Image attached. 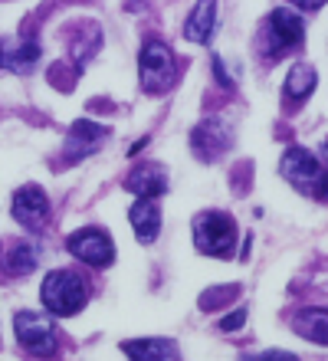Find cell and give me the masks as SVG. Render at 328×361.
<instances>
[{
	"label": "cell",
	"instance_id": "obj_1",
	"mask_svg": "<svg viewBox=\"0 0 328 361\" xmlns=\"http://www.w3.org/2000/svg\"><path fill=\"white\" fill-rule=\"evenodd\" d=\"M43 305H47L53 315H75L89 302V293H85V279L79 273H69V269H53V273L43 279Z\"/></svg>",
	"mask_w": 328,
	"mask_h": 361
},
{
	"label": "cell",
	"instance_id": "obj_2",
	"mask_svg": "<svg viewBox=\"0 0 328 361\" xmlns=\"http://www.w3.org/2000/svg\"><path fill=\"white\" fill-rule=\"evenodd\" d=\"M194 243L210 257H233L236 250V220L224 210H207L194 217Z\"/></svg>",
	"mask_w": 328,
	"mask_h": 361
},
{
	"label": "cell",
	"instance_id": "obj_3",
	"mask_svg": "<svg viewBox=\"0 0 328 361\" xmlns=\"http://www.w3.org/2000/svg\"><path fill=\"white\" fill-rule=\"evenodd\" d=\"M138 79L145 92H151V95L168 92L174 86V79H178L174 53L164 43H158V39L145 43V49H141V56H138Z\"/></svg>",
	"mask_w": 328,
	"mask_h": 361
},
{
	"label": "cell",
	"instance_id": "obj_4",
	"mask_svg": "<svg viewBox=\"0 0 328 361\" xmlns=\"http://www.w3.org/2000/svg\"><path fill=\"white\" fill-rule=\"evenodd\" d=\"M282 174L309 197L328 200V171L322 168V161L305 148H289L282 154Z\"/></svg>",
	"mask_w": 328,
	"mask_h": 361
},
{
	"label": "cell",
	"instance_id": "obj_5",
	"mask_svg": "<svg viewBox=\"0 0 328 361\" xmlns=\"http://www.w3.org/2000/svg\"><path fill=\"white\" fill-rule=\"evenodd\" d=\"M13 329H17V338H20V345H23L27 352L40 355V358H49V355L56 352V329H53V322L43 319V315L17 312Z\"/></svg>",
	"mask_w": 328,
	"mask_h": 361
},
{
	"label": "cell",
	"instance_id": "obj_6",
	"mask_svg": "<svg viewBox=\"0 0 328 361\" xmlns=\"http://www.w3.org/2000/svg\"><path fill=\"white\" fill-rule=\"evenodd\" d=\"M69 253H73L75 259H83V263H89V267H109L115 259V243L109 233H102V230L95 227H85V230H75L73 237H69Z\"/></svg>",
	"mask_w": 328,
	"mask_h": 361
},
{
	"label": "cell",
	"instance_id": "obj_7",
	"mask_svg": "<svg viewBox=\"0 0 328 361\" xmlns=\"http://www.w3.org/2000/svg\"><path fill=\"white\" fill-rule=\"evenodd\" d=\"M230 145H233V132H230V125H226L224 118H204V122L194 128V135H190V148H194V154L204 158V161L220 158Z\"/></svg>",
	"mask_w": 328,
	"mask_h": 361
},
{
	"label": "cell",
	"instance_id": "obj_8",
	"mask_svg": "<svg viewBox=\"0 0 328 361\" xmlns=\"http://www.w3.org/2000/svg\"><path fill=\"white\" fill-rule=\"evenodd\" d=\"M266 37H269V53L276 56L282 49L299 47L302 37H305V27H302V20L289 7H279L272 10L269 20H266Z\"/></svg>",
	"mask_w": 328,
	"mask_h": 361
},
{
	"label": "cell",
	"instance_id": "obj_9",
	"mask_svg": "<svg viewBox=\"0 0 328 361\" xmlns=\"http://www.w3.org/2000/svg\"><path fill=\"white\" fill-rule=\"evenodd\" d=\"M13 217H17V224H23L27 230H40L49 217L47 194L40 188H33V184H30V188H20L17 194H13Z\"/></svg>",
	"mask_w": 328,
	"mask_h": 361
},
{
	"label": "cell",
	"instance_id": "obj_10",
	"mask_svg": "<svg viewBox=\"0 0 328 361\" xmlns=\"http://www.w3.org/2000/svg\"><path fill=\"white\" fill-rule=\"evenodd\" d=\"M128 190L138 194V197H158V194L168 190V174L154 161H141V164H135L128 174Z\"/></svg>",
	"mask_w": 328,
	"mask_h": 361
},
{
	"label": "cell",
	"instance_id": "obj_11",
	"mask_svg": "<svg viewBox=\"0 0 328 361\" xmlns=\"http://www.w3.org/2000/svg\"><path fill=\"white\" fill-rule=\"evenodd\" d=\"M122 352L128 361H181L178 345L171 338H135L122 345Z\"/></svg>",
	"mask_w": 328,
	"mask_h": 361
},
{
	"label": "cell",
	"instance_id": "obj_12",
	"mask_svg": "<svg viewBox=\"0 0 328 361\" xmlns=\"http://www.w3.org/2000/svg\"><path fill=\"white\" fill-rule=\"evenodd\" d=\"M214 23H217V0H197L194 10L184 20V37L190 43H210Z\"/></svg>",
	"mask_w": 328,
	"mask_h": 361
},
{
	"label": "cell",
	"instance_id": "obj_13",
	"mask_svg": "<svg viewBox=\"0 0 328 361\" xmlns=\"http://www.w3.org/2000/svg\"><path fill=\"white\" fill-rule=\"evenodd\" d=\"M128 220H131V227H135L141 243H151L161 230V210H158V204H154V197L135 200V207L128 210Z\"/></svg>",
	"mask_w": 328,
	"mask_h": 361
},
{
	"label": "cell",
	"instance_id": "obj_14",
	"mask_svg": "<svg viewBox=\"0 0 328 361\" xmlns=\"http://www.w3.org/2000/svg\"><path fill=\"white\" fill-rule=\"evenodd\" d=\"M292 329L302 335V338H309L315 345H328V309H309V312H299L296 315V322Z\"/></svg>",
	"mask_w": 328,
	"mask_h": 361
},
{
	"label": "cell",
	"instance_id": "obj_15",
	"mask_svg": "<svg viewBox=\"0 0 328 361\" xmlns=\"http://www.w3.org/2000/svg\"><path fill=\"white\" fill-rule=\"evenodd\" d=\"M105 128L102 125H95V122H75L73 128H69V154L79 148V158L83 154H89V152H95L99 145L105 142Z\"/></svg>",
	"mask_w": 328,
	"mask_h": 361
},
{
	"label": "cell",
	"instance_id": "obj_16",
	"mask_svg": "<svg viewBox=\"0 0 328 361\" xmlns=\"http://www.w3.org/2000/svg\"><path fill=\"white\" fill-rule=\"evenodd\" d=\"M315 82H319L315 69L305 66V63H296V66L289 69V79H286V99H292V102H305V99L315 92Z\"/></svg>",
	"mask_w": 328,
	"mask_h": 361
},
{
	"label": "cell",
	"instance_id": "obj_17",
	"mask_svg": "<svg viewBox=\"0 0 328 361\" xmlns=\"http://www.w3.org/2000/svg\"><path fill=\"white\" fill-rule=\"evenodd\" d=\"M37 59H40V47L30 39V43H20L17 49H7L0 56V66H7L10 73H30L37 66Z\"/></svg>",
	"mask_w": 328,
	"mask_h": 361
},
{
	"label": "cell",
	"instance_id": "obj_18",
	"mask_svg": "<svg viewBox=\"0 0 328 361\" xmlns=\"http://www.w3.org/2000/svg\"><path fill=\"white\" fill-rule=\"evenodd\" d=\"M7 267H10V273L13 276L30 273V269L37 267V247H33V243H17V247L10 250Z\"/></svg>",
	"mask_w": 328,
	"mask_h": 361
},
{
	"label": "cell",
	"instance_id": "obj_19",
	"mask_svg": "<svg viewBox=\"0 0 328 361\" xmlns=\"http://www.w3.org/2000/svg\"><path fill=\"white\" fill-rule=\"evenodd\" d=\"M243 322H246V309H236V312H230L224 322H220V329H224V332H233V329H240Z\"/></svg>",
	"mask_w": 328,
	"mask_h": 361
},
{
	"label": "cell",
	"instance_id": "obj_20",
	"mask_svg": "<svg viewBox=\"0 0 328 361\" xmlns=\"http://www.w3.org/2000/svg\"><path fill=\"white\" fill-rule=\"evenodd\" d=\"M214 73H217V79H220V86H233V79L226 76V69H224V63H220V56H214Z\"/></svg>",
	"mask_w": 328,
	"mask_h": 361
},
{
	"label": "cell",
	"instance_id": "obj_21",
	"mask_svg": "<svg viewBox=\"0 0 328 361\" xmlns=\"http://www.w3.org/2000/svg\"><path fill=\"white\" fill-rule=\"evenodd\" d=\"M260 361H299V358H296V355H289V352H262Z\"/></svg>",
	"mask_w": 328,
	"mask_h": 361
},
{
	"label": "cell",
	"instance_id": "obj_22",
	"mask_svg": "<svg viewBox=\"0 0 328 361\" xmlns=\"http://www.w3.org/2000/svg\"><path fill=\"white\" fill-rule=\"evenodd\" d=\"M292 4H296L299 10H309V13H312V10H322V7H325L328 0H292Z\"/></svg>",
	"mask_w": 328,
	"mask_h": 361
},
{
	"label": "cell",
	"instance_id": "obj_23",
	"mask_svg": "<svg viewBox=\"0 0 328 361\" xmlns=\"http://www.w3.org/2000/svg\"><path fill=\"white\" fill-rule=\"evenodd\" d=\"M0 56H4V47H0Z\"/></svg>",
	"mask_w": 328,
	"mask_h": 361
},
{
	"label": "cell",
	"instance_id": "obj_24",
	"mask_svg": "<svg viewBox=\"0 0 328 361\" xmlns=\"http://www.w3.org/2000/svg\"><path fill=\"white\" fill-rule=\"evenodd\" d=\"M325 154H328V145H325Z\"/></svg>",
	"mask_w": 328,
	"mask_h": 361
}]
</instances>
